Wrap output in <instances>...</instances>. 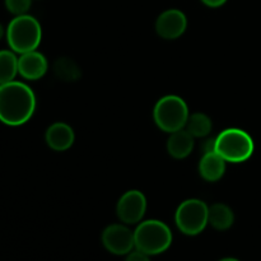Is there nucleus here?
<instances>
[{
    "label": "nucleus",
    "mask_w": 261,
    "mask_h": 261,
    "mask_svg": "<svg viewBox=\"0 0 261 261\" xmlns=\"http://www.w3.org/2000/svg\"><path fill=\"white\" fill-rule=\"evenodd\" d=\"M234 214L228 205L216 203L209 206L208 223L217 231H227L233 226Z\"/></svg>",
    "instance_id": "obj_14"
},
{
    "label": "nucleus",
    "mask_w": 261,
    "mask_h": 261,
    "mask_svg": "<svg viewBox=\"0 0 261 261\" xmlns=\"http://www.w3.org/2000/svg\"><path fill=\"white\" fill-rule=\"evenodd\" d=\"M188 28V18L178 9L165 10L155 22V31L165 40H176Z\"/></svg>",
    "instance_id": "obj_9"
},
{
    "label": "nucleus",
    "mask_w": 261,
    "mask_h": 261,
    "mask_svg": "<svg viewBox=\"0 0 261 261\" xmlns=\"http://www.w3.org/2000/svg\"><path fill=\"white\" fill-rule=\"evenodd\" d=\"M4 36H5V28L3 27V24L0 23V41H2V38L4 37Z\"/></svg>",
    "instance_id": "obj_22"
},
{
    "label": "nucleus",
    "mask_w": 261,
    "mask_h": 261,
    "mask_svg": "<svg viewBox=\"0 0 261 261\" xmlns=\"http://www.w3.org/2000/svg\"><path fill=\"white\" fill-rule=\"evenodd\" d=\"M102 245L111 254L117 256H126L135 250L134 231L125 224H111L102 232Z\"/></svg>",
    "instance_id": "obj_7"
},
{
    "label": "nucleus",
    "mask_w": 261,
    "mask_h": 261,
    "mask_svg": "<svg viewBox=\"0 0 261 261\" xmlns=\"http://www.w3.org/2000/svg\"><path fill=\"white\" fill-rule=\"evenodd\" d=\"M206 7H211V8H218L222 7L227 0H201Z\"/></svg>",
    "instance_id": "obj_21"
},
{
    "label": "nucleus",
    "mask_w": 261,
    "mask_h": 261,
    "mask_svg": "<svg viewBox=\"0 0 261 261\" xmlns=\"http://www.w3.org/2000/svg\"><path fill=\"white\" fill-rule=\"evenodd\" d=\"M212 120L208 115L203 112H195L190 115L188 122L185 125V129L193 135L194 138H205L212 132Z\"/></svg>",
    "instance_id": "obj_16"
},
{
    "label": "nucleus",
    "mask_w": 261,
    "mask_h": 261,
    "mask_svg": "<svg viewBox=\"0 0 261 261\" xmlns=\"http://www.w3.org/2000/svg\"><path fill=\"white\" fill-rule=\"evenodd\" d=\"M135 249L153 256L167 251L172 245L170 227L157 219L140 222L134 231Z\"/></svg>",
    "instance_id": "obj_3"
},
{
    "label": "nucleus",
    "mask_w": 261,
    "mask_h": 261,
    "mask_svg": "<svg viewBox=\"0 0 261 261\" xmlns=\"http://www.w3.org/2000/svg\"><path fill=\"white\" fill-rule=\"evenodd\" d=\"M125 261H150V256L135 249L126 255Z\"/></svg>",
    "instance_id": "obj_19"
},
{
    "label": "nucleus",
    "mask_w": 261,
    "mask_h": 261,
    "mask_svg": "<svg viewBox=\"0 0 261 261\" xmlns=\"http://www.w3.org/2000/svg\"><path fill=\"white\" fill-rule=\"evenodd\" d=\"M189 116L190 115L186 102L181 97L173 94L162 97L153 110V117L157 126L170 134L184 129Z\"/></svg>",
    "instance_id": "obj_5"
},
{
    "label": "nucleus",
    "mask_w": 261,
    "mask_h": 261,
    "mask_svg": "<svg viewBox=\"0 0 261 261\" xmlns=\"http://www.w3.org/2000/svg\"><path fill=\"white\" fill-rule=\"evenodd\" d=\"M47 60L37 50L20 54L18 58V74L27 81L41 79L47 71Z\"/></svg>",
    "instance_id": "obj_10"
},
{
    "label": "nucleus",
    "mask_w": 261,
    "mask_h": 261,
    "mask_svg": "<svg viewBox=\"0 0 261 261\" xmlns=\"http://www.w3.org/2000/svg\"><path fill=\"white\" fill-rule=\"evenodd\" d=\"M36 110V96L22 82L13 81L0 86V122L19 126L32 117Z\"/></svg>",
    "instance_id": "obj_1"
},
{
    "label": "nucleus",
    "mask_w": 261,
    "mask_h": 261,
    "mask_svg": "<svg viewBox=\"0 0 261 261\" xmlns=\"http://www.w3.org/2000/svg\"><path fill=\"white\" fill-rule=\"evenodd\" d=\"M18 74V58L12 50H0V86L13 82Z\"/></svg>",
    "instance_id": "obj_15"
},
{
    "label": "nucleus",
    "mask_w": 261,
    "mask_h": 261,
    "mask_svg": "<svg viewBox=\"0 0 261 261\" xmlns=\"http://www.w3.org/2000/svg\"><path fill=\"white\" fill-rule=\"evenodd\" d=\"M218 261H240V260L236 259V257H224V259H221Z\"/></svg>",
    "instance_id": "obj_23"
},
{
    "label": "nucleus",
    "mask_w": 261,
    "mask_h": 261,
    "mask_svg": "<svg viewBox=\"0 0 261 261\" xmlns=\"http://www.w3.org/2000/svg\"><path fill=\"white\" fill-rule=\"evenodd\" d=\"M209 206L199 199H189L178 205L175 214L177 228L186 236H196L205 229Z\"/></svg>",
    "instance_id": "obj_6"
},
{
    "label": "nucleus",
    "mask_w": 261,
    "mask_h": 261,
    "mask_svg": "<svg viewBox=\"0 0 261 261\" xmlns=\"http://www.w3.org/2000/svg\"><path fill=\"white\" fill-rule=\"evenodd\" d=\"M54 73L59 79L65 82H74L81 78L82 73L75 61L69 58L58 59L54 64Z\"/></svg>",
    "instance_id": "obj_17"
},
{
    "label": "nucleus",
    "mask_w": 261,
    "mask_h": 261,
    "mask_svg": "<svg viewBox=\"0 0 261 261\" xmlns=\"http://www.w3.org/2000/svg\"><path fill=\"white\" fill-rule=\"evenodd\" d=\"M147 211V199L139 190L126 191L120 198L116 213L120 221L125 224H137L144 217Z\"/></svg>",
    "instance_id": "obj_8"
},
{
    "label": "nucleus",
    "mask_w": 261,
    "mask_h": 261,
    "mask_svg": "<svg viewBox=\"0 0 261 261\" xmlns=\"http://www.w3.org/2000/svg\"><path fill=\"white\" fill-rule=\"evenodd\" d=\"M201 150H203V154L216 152V138H208L204 140L201 144Z\"/></svg>",
    "instance_id": "obj_20"
},
{
    "label": "nucleus",
    "mask_w": 261,
    "mask_h": 261,
    "mask_svg": "<svg viewBox=\"0 0 261 261\" xmlns=\"http://www.w3.org/2000/svg\"><path fill=\"white\" fill-rule=\"evenodd\" d=\"M194 148V137L186 129L177 130L168 138L167 150L171 157L184 160L188 157Z\"/></svg>",
    "instance_id": "obj_13"
},
{
    "label": "nucleus",
    "mask_w": 261,
    "mask_h": 261,
    "mask_svg": "<svg viewBox=\"0 0 261 261\" xmlns=\"http://www.w3.org/2000/svg\"><path fill=\"white\" fill-rule=\"evenodd\" d=\"M5 37L10 50L15 54L30 53L40 46L42 28L40 22L32 15H17L8 24Z\"/></svg>",
    "instance_id": "obj_2"
},
{
    "label": "nucleus",
    "mask_w": 261,
    "mask_h": 261,
    "mask_svg": "<svg viewBox=\"0 0 261 261\" xmlns=\"http://www.w3.org/2000/svg\"><path fill=\"white\" fill-rule=\"evenodd\" d=\"M4 4L8 12L17 17V15L27 14L32 0H4Z\"/></svg>",
    "instance_id": "obj_18"
},
{
    "label": "nucleus",
    "mask_w": 261,
    "mask_h": 261,
    "mask_svg": "<svg viewBox=\"0 0 261 261\" xmlns=\"http://www.w3.org/2000/svg\"><path fill=\"white\" fill-rule=\"evenodd\" d=\"M254 149V140L242 129L229 127L216 138V152L226 162H245L251 157Z\"/></svg>",
    "instance_id": "obj_4"
},
{
    "label": "nucleus",
    "mask_w": 261,
    "mask_h": 261,
    "mask_svg": "<svg viewBox=\"0 0 261 261\" xmlns=\"http://www.w3.org/2000/svg\"><path fill=\"white\" fill-rule=\"evenodd\" d=\"M45 140L48 147L56 152H64L73 145L75 140L73 129L65 122H55L46 130Z\"/></svg>",
    "instance_id": "obj_11"
},
{
    "label": "nucleus",
    "mask_w": 261,
    "mask_h": 261,
    "mask_svg": "<svg viewBox=\"0 0 261 261\" xmlns=\"http://www.w3.org/2000/svg\"><path fill=\"white\" fill-rule=\"evenodd\" d=\"M226 171V161L217 152L205 153L199 162V173L201 177L209 182H216Z\"/></svg>",
    "instance_id": "obj_12"
}]
</instances>
